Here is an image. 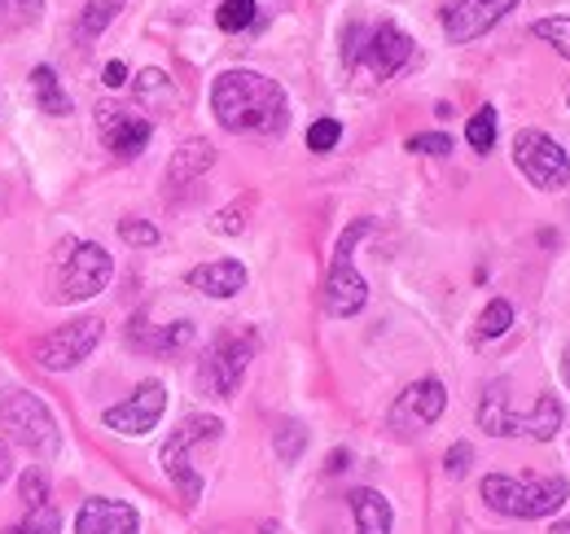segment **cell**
Wrapping results in <instances>:
<instances>
[{"label":"cell","mask_w":570,"mask_h":534,"mask_svg":"<svg viewBox=\"0 0 570 534\" xmlns=\"http://www.w3.org/2000/svg\"><path fill=\"white\" fill-rule=\"evenodd\" d=\"M212 110L219 128L246 136H277L289 123L285 88L259 70H224L212 83Z\"/></svg>","instance_id":"6da1fadb"},{"label":"cell","mask_w":570,"mask_h":534,"mask_svg":"<svg viewBox=\"0 0 570 534\" xmlns=\"http://www.w3.org/2000/svg\"><path fill=\"white\" fill-rule=\"evenodd\" d=\"M110 276H115V264L97 241L67 237L58 246V255H53V271H49L53 289L49 294H53V303H83V298L101 294L110 285Z\"/></svg>","instance_id":"7a4b0ae2"},{"label":"cell","mask_w":570,"mask_h":534,"mask_svg":"<svg viewBox=\"0 0 570 534\" xmlns=\"http://www.w3.org/2000/svg\"><path fill=\"white\" fill-rule=\"evenodd\" d=\"M567 495H570L567 477H504V473L483 477L488 508H497L504 517H522V522L553 517L567 504Z\"/></svg>","instance_id":"3957f363"},{"label":"cell","mask_w":570,"mask_h":534,"mask_svg":"<svg viewBox=\"0 0 570 534\" xmlns=\"http://www.w3.org/2000/svg\"><path fill=\"white\" fill-rule=\"evenodd\" d=\"M0 429L40 461H49L58 452V421H53L49 403L31 390H18L0 403Z\"/></svg>","instance_id":"277c9868"},{"label":"cell","mask_w":570,"mask_h":534,"mask_svg":"<svg viewBox=\"0 0 570 534\" xmlns=\"http://www.w3.org/2000/svg\"><path fill=\"white\" fill-rule=\"evenodd\" d=\"M219 416H189V421H180V429H171V438L163 443V452H158V465L163 473L176 482V491L194 504L198 495H203V477H198V468L189 461V452L198 447V443H212L219 438Z\"/></svg>","instance_id":"5b68a950"},{"label":"cell","mask_w":570,"mask_h":534,"mask_svg":"<svg viewBox=\"0 0 570 534\" xmlns=\"http://www.w3.org/2000/svg\"><path fill=\"white\" fill-rule=\"evenodd\" d=\"M368 228H373L368 219H356V224L338 237V246H334V264H330V280H325V312L338 316V320L356 316L360 307H364V298H368V285H364V276L356 271V259H352L356 241L368 237Z\"/></svg>","instance_id":"8992f818"},{"label":"cell","mask_w":570,"mask_h":534,"mask_svg":"<svg viewBox=\"0 0 570 534\" xmlns=\"http://www.w3.org/2000/svg\"><path fill=\"white\" fill-rule=\"evenodd\" d=\"M250 355H255V334H219L198 368V386L215 399H233L246 377Z\"/></svg>","instance_id":"52a82bcc"},{"label":"cell","mask_w":570,"mask_h":534,"mask_svg":"<svg viewBox=\"0 0 570 534\" xmlns=\"http://www.w3.org/2000/svg\"><path fill=\"white\" fill-rule=\"evenodd\" d=\"M513 162H518V171H522L535 189H544V194L562 189V185L570 180L567 149H562L553 136L535 132V128H527V132L513 136Z\"/></svg>","instance_id":"ba28073f"},{"label":"cell","mask_w":570,"mask_h":534,"mask_svg":"<svg viewBox=\"0 0 570 534\" xmlns=\"http://www.w3.org/2000/svg\"><path fill=\"white\" fill-rule=\"evenodd\" d=\"M101 334H106V325H101L97 316L71 320V325H62V329H53V334H45L36 342V359H40V368H49V373H67V368L83 364V359L92 355V346L101 342Z\"/></svg>","instance_id":"9c48e42d"},{"label":"cell","mask_w":570,"mask_h":534,"mask_svg":"<svg viewBox=\"0 0 570 534\" xmlns=\"http://www.w3.org/2000/svg\"><path fill=\"white\" fill-rule=\"evenodd\" d=\"M409 58H413V40L400 27H391V22L373 27L368 31V44H352L347 49V62H364L373 79H391Z\"/></svg>","instance_id":"30bf717a"},{"label":"cell","mask_w":570,"mask_h":534,"mask_svg":"<svg viewBox=\"0 0 570 534\" xmlns=\"http://www.w3.org/2000/svg\"><path fill=\"white\" fill-rule=\"evenodd\" d=\"M163 407H167V390H163V382H145V386H137V395H128L124 403L106 407V416H101V421H106V429H115V434L141 438V434H149V429L158 425Z\"/></svg>","instance_id":"8fae6325"},{"label":"cell","mask_w":570,"mask_h":534,"mask_svg":"<svg viewBox=\"0 0 570 534\" xmlns=\"http://www.w3.org/2000/svg\"><path fill=\"white\" fill-rule=\"evenodd\" d=\"M513 4H518V0H452V4L443 9V36H448L452 44L479 40L483 31L497 27Z\"/></svg>","instance_id":"7c38bea8"},{"label":"cell","mask_w":570,"mask_h":534,"mask_svg":"<svg viewBox=\"0 0 570 534\" xmlns=\"http://www.w3.org/2000/svg\"><path fill=\"white\" fill-rule=\"evenodd\" d=\"M443 407H448V390H443V382H417V386H409L400 403L391 407V425L400 429V434H422L430 429L439 416H443Z\"/></svg>","instance_id":"4fadbf2b"},{"label":"cell","mask_w":570,"mask_h":534,"mask_svg":"<svg viewBox=\"0 0 570 534\" xmlns=\"http://www.w3.org/2000/svg\"><path fill=\"white\" fill-rule=\"evenodd\" d=\"M75 534H141V517L124 500H88L75 513Z\"/></svg>","instance_id":"5bb4252c"},{"label":"cell","mask_w":570,"mask_h":534,"mask_svg":"<svg viewBox=\"0 0 570 534\" xmlns=\"http://www.w3.org/2000/svg\"><path fill=\"white\" fill-rule=\"evenodd\" d=\"M97 123H101L106 145H110L119 158H137L145 145H149V132H154L141 115H124L119 106H97Z\"/></svg>","instance_id":"9a60e30c"},{"label":"cell","mask_w":570,"mask_h":534,"mask_svg":"<svg viewBox=\"0 0 570 534\" xmlns=\"http://www.w3.org/2000/svg\"><path fill=\"white\" fill-rule=\"evenodd\" d=\"M189 285L203 289L207 298H233L246 289V267L237 259H215V264H203L189 271Z\"/></svg>","instance_id":"2e32d148"},{"label":"cell","mask_w":570,"mask_h":534,"mask_svg":"<svg viewBox=\"0 0 570 534\" xmlns=\"http://www.w3.org/2000/svg\"><path fill=\"white\" fill-rule=\"evenodd\" d=\"M558 429H562V403L553 399V395H540L527 416H518V412H513V434H531V438L549 443Z\"/></svg>","instance_id":"e0dca14e"},{"label":"cell","mask_w":570,"mask_h":534,"mask_svg":"<svg viewBox=\"0 0 570 534\" xmlns=\"http://www.w3.org/2000/svg\"><path fill=\"white\" fill-rule=\"evenodd\" d=\"M212 162H215L212 140H185V145L176 149V158H171L167 176H171V185H189V180H198Z\"/></svg>","instance_id":"ac0fdd59"},{"label":"cell","mask_w":570,"mask_h":534,"mask_svg":"<svg viewBox=\"0 0 570 534\" xmlns=\"http://www.w3.org/2000/svg\"><path fill=\"white\" fill-rule=\"evenodd\" d=\"M352 513L360 534H391V504L377 491H352Z\"/></svg>","instance_id":"d6986e66"},{"label":"cell","mask_w":570,"mask_h":534,"mask_svg":"<svg viewBox=\"0 0 570 534\" xmlns=\"http://www.w3.org/2000/svg\"><path fill=\"white\" fill-rule=\"evenodd\" d=\"M504 390H509L504 382H492L483 403H479V425H483L488 434H497V438H509V434H513V412H509V395H504Z\"/></svg>","instance_id":"ffe728a7"},{"label":"cell","mask_w":570,"mask_h":534,"mask_svg":"<svg viewBox=\"0 0 570 534\" xmlns=\"http://www.w3.org/2000/svg\"><path fill=\"white\" fill-rule=\"evenodd\" d=\"M31 88H36V101H40V110H45V115H71V97L62 92L58 75H53L49 67L31 70Z\"/></svg>","instance_id":"44dd1931"},{"label":"cell","mask_w":570,"mask_h":534,"mask_svg":"<svg viewBox=\"0 0 570 534\" xmlns=\"http://www.w3.org/2000/svg\"><path fill=\"white\" fill-rule=\"evenodd\" d=\"M124 4H128V0H88V9L79 13V36H83V40L101 36V31L115 22V13H119Z\"/></svg>","instance_id":"7402d4cb"},{"label":"cell","mask_w":570,"mask_h":534,"mask_svg":"<svg viewBox=\"0 0 570 534\" xmlns=\"http://www.w3.org/2000/svg\"><path fill=\"white\" fill-rule=\"evenodd\" d=\"M465 140H470L479 154H488V149L497 145V110H492V106H483V110L470 119V128H465Z\"/></svg>","instance_id":"603a6c76"},{"label":"cell","mask_w":570,"mask_h":534,"mask_svg":"<svg viewBox=\"0 0 570 534\" xmlns=\"http://www.w3.org/2000/svg\"><path fill=\"white\" fill-rule=\"evenodd\" d=\"M215 22H219V31H246L255 22V0H224Z\"/></svg>","instance_id":"cb8c5ba5"},{"label":"cell","mask_w":570,"mask_h":534,"mask_svg":"<svg viewBox=\"0 0 570 534\" xmlns=\"http://www.w3.org/2000/svg\"><path fill=\"white\" fill-rule=\"evenodd\" d=\"M338 140H343V123H338V119H316V123L307 128V149H312V154H330Z\"/></svg>","instance_id":"d4e9b609"},{"label":"cell","mask_w":570,"mask_h":534,"mask_svg":"<svg viewBox=\"0 0 570 534\" xmlns=\"http://www.w3.org/2000/svg\"><path fill=\"white\" fill-rule=\"evenodd\" d=\"M531 31H535L540 40H549L562 58H570V18H540Z\"/></svg>","instance_id":"484cf974"},{"label":"cell","mask_w":570,"mask_h":534,"mask_svg":"<svg viewBox=\"0 0 570 534\" xmlns=\"http://www.w3.org/2000/svg\"><path fill=\"white\" fill-rule=\"evenodd\" d=\"M509 325H513V307H509L504 298H497V303H488V312L479 316V337H500Z\"/></svg>","instance_id":"4316f807"},{"label":"cell","mask_w":570,"mask_h":534,"mask_svg":"<svg viewBox=\"0 0 570 534\" xmlns=\"http://www.w3.org/2000/svg\"><path fill=\"white\" fill-rule=\"evenodd\" d=\"M303 447H307V429H303L298 421H285L282 429H277V456H282V461H298Z\"/></svg>","instance_id":"83f0119b"},{"label":"cell","mask_w":570,"mask_h":534,"mask_svg":"<svg viewBox=\"0 0 570 534\" xmlns=\"http://www.w3.org/2000/svg\"><path fill=\"white\" fill-rule=\"evenodd\" d=\"M18 534H58V508L53 504H40V508H27Z\"/></svg>","instance_id":"f1b7e54d"},{"label":"cell","mask_w":570,"mask_h":534,"mask_svg":"<svg viewBox=\"0 0 570 534\" xmlns=\"http://www.w3.org/2000/svg\"><path fill=\"white\" fill-rule=\"evenodd\" d=\"M119 237H124L128 246H158V228L145 224V219H124V224H119Z\"/></svg>","instance_id":"f546056e"},{"label":"cell","mask_w":570,"mask_h":534,"mask_svg":"<svg viewBox=\"0 0 570 534\" xmlns=\"http://www.w3.org/2000/svg\"><path fill=\"white\" fill-rule=\"evenodd\" d=\"M137 92H141L145 101H154V97H167L171 101V83H167L163 70H145L141 79H137Z\"/></svg>","instance_id":"4dcf8cb0"},{"label":"cell","mask_w":570,"mask_h":534,"mask_svg":"<svg viewBox=\"0 0 570 534\" xmlns=\"http://www.w3.org/2000/svg\"><path fill=\"white\" fill-rule=\"evenodd\" d=\"M22 500H27V508H40V504H49V491H45V477L40 473H22Z\"/></svg>","instance_id":"1f68e13d"},{"label":"cell","mask_w":570,"mask_h":534,"mask_svg":"<svg viewBox=\"0 0 570 534\" xmlns=\"http://www.w3.org/2000/svg\"><path fill=\"white\" fill-rule=\"evenodd\" d=\"M212 228L215 233H228V237L242 233V228H246V206H228V210H219V215L212 219Z\"/></svg>","instance_id":"d6a6232c"},{"label":"cell","mask_w":570,"mask_h":534,"mask_svg":"<svg viewBox=\"0 0 570 534\" xmlns=\"http://www.w3.org/2000/svg\"><path fill=\"white\" fill-rule=\"evenodd\" d=\"M409 149H413V154H448V149H452V140H448L443 132H422V136H413V140H409Z\"/></svg>","instance_id":"836d02e7"},{"label":"cell","mask_w":570,"mask_h":534,"mask_svg":"<svg viewBox=\"0 0 570 534\" xmlns=\"http://www.w3.org/2000/svg\"><path fill=\"white\" fill-rule=\"evenodd\" d=\"M470 461H474V447H470V443H456V447L448 452V461H443V465H448L452 477H461V473L470 468Z\"/></svg>","instance_id":"e575fe53"},{"label":"cell","mask_w":570,"mask_h":534,"mask_svg":"<svg viewBox=\"0 0 570 534\" xmlns=\"http://www.w3.org/2000/svg\"><path fill=\"white\" fill-rule=\"evenodd\" d=\"M124 83H128V67L124 62H110L106 67V88H124Z\"/></svg>","instance_id":"d590c367"},{"label":"cell","mask_w":570,"mask_h":534,"mask_svg":"<svg viewBox=\"0 0 570 534\" xmlns=\"http://www.w3.org/2000/svg\"><path fill=\"white\" fill-rule=\"evenodd\" d=\"M0 4H9V9H22L27 18H36V13L45 9V0H0Z\"/></svg>","instance_id":"8d00e7d4"},{"label":"cell","mask_w":570,"mask_h":534,"mask_svg":"<svg viewBox=\"0 0 570 534\" xmlns=\"http://www.w3.org/2000/svg\"><path fill=\"white\" fill-rule=\"evenodd\" d=\"M9 473H13V461H9V447H4V443H0V482H4V477H9Z\"/></svg>","instance_id":"74e56055"},{"label":"cell","mask_w":570,"mask_h":534,"mask_svg":"<svg viewBox=\"0 0 570 534\" xmlns=\"http://www.w3.org/2000/svg\"><path fill=\"white\" fill-rule=\"evenodd\" d=\"M330 468H347V452H334V456H330Z\"/></svg>","instance_id":"f35d334b"},{"label":"cell","mask_w":570,"mask_h":534,"mask_svg":"<svg viewBox=\"0 0 570 534\" xmlns=\"http://www.w3.org/2000/svg\"><path fill=\"white\" fill-rule=\"evenodd\" d=\"M562 382H567V390H570V346H567V355H562Z\"/></svg>","instance_id":"ab89813d"},{"label":"cell","mask_w":570,"mask_h":534,"mask_svg":"<svg viewBox=\"0 0 570 534\" xmlns=\"http://www.w3.org/2000/svg\"><path fill=\"white\" fill-rule=\"evenodd\" d=\"M567 106H570V92H567Z\"/></svg>","instance_id":"60d3db41"}]
</instances>
